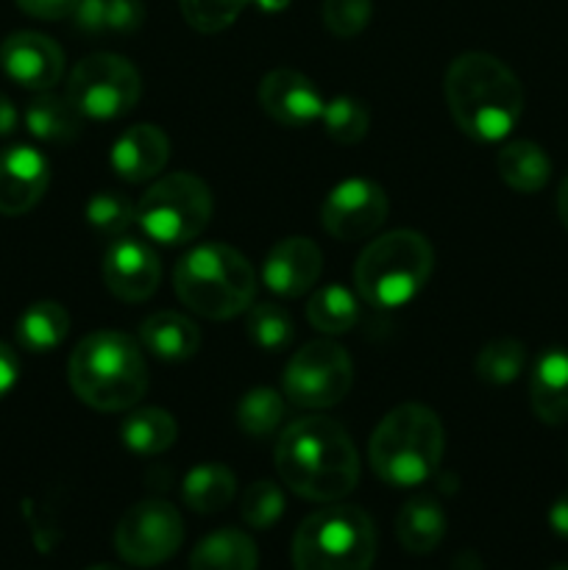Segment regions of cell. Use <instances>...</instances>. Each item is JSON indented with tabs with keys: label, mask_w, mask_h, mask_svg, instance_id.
<instances>
[{
	"label": "cell",
	"mask_w": 568,
	"mask_h": 570,
	"mask_svg": "<svg viewBox=\"0 0 568 570\" xmlns=\"http://www.w3.org/2000/svg\"><path fill=\"white\" fill-rule=\"evenodd\" d=\"M284 488L315 504L343 501L360 482V454L351 434L323 415L298 417L276 443Z\"/></svg>",
	"instance_id": "cell-1"
},
{
	"label": "cell",
	"mask_w": 568,
	"mask_h": 570,
	"mask_svg": "<svg viewBox=\"0 0 568 570\" xmlns=\"http://www.w3.org/2000/svg\"><path fill=\"white\" fill-rule=\"evenodd\" d=\"M445 100L462 134L477 142H501L521 120L523 87L505 61L473 50L445 70Z\"/></svg>",
	"instance_id": "cell-2"
},
{
	"label": "cell",
	"mask_w": 568,
	"mask_h": 570,
	"mask_svg": "<svg viewBox=\"0 0 568 570\" xmlns=\"http://www.w3.org/2000/svg\"><path fill=\"white\" fill-rule=\"evenodd\" d=\"M67 376L72 393L98 412H126L148 393L143 348L115 328L87 334L72 351Z\"/></svg>",
	"instance_id": "cell-3"
},
{
	"label": "cell",
	"mask_w": 568,
	"mask_h": 570,
	"mask_svg": "<svg viewBox=\"0 0 568 570\" xmlns=\"http://www.w3.org/2000/svg\"><path fill=\"white\" fill-rule=\"evenodd\" d=\"M443 421L423 404H401L390 410L373 429L368 462L384 484L418 488L443 462Z\"/></svg>",
	"instance_id": "cell-4"
},
{
	"label": "cell",
	"mask_w": 568,
	"mask_h": 570,
	"mask_svg": "<svg viewBox=\"0 0 568 570\" xmlns=\"http://www.w3.org/2000/svg\"><path fill=\"white\" fill-rule=\"evenodd\" d=\"M173 289L195 315L228 321L254 304L256 271L232 245L204 243L176 262Z\"/></svg>",
	"instance_id": "cell-5"
},
{
	"label": "cell",
	"mask_w": 568,
	"mask_h": 570,
	"mask_svg": "<svg viewBox=\"0 0 568 570\" xmlns=\"http://www.w3.org/2000/svg\"><path fill=\"white\" fill-rule=\"evenodd\" d=\"M434 250L423 234L399 228L365 245L354 265V287L376 309H399L427 287Z\"/></svg>",
	"instance_id": "cell-6"
},
{
	"label": "cell",
	"mask_w": 568,
	"mask_h": 570,
	"mask_svg": "<svg viewBox=\"0 0 568 570\" xmlns=\"http://www.w3.org/2000/svg\"><path fill=\"white\" fill-rule=\"evenodd\" d=\"M376 527L354 504H329L301 521L293 538L295 570H371Z\"/></svg>",
	"instance_id": "cell-7"
},
{
	"label": "cell",
	"mask_w": 568,
	"mask_h": 570,
	"mask_svg": "<svg viewBox=\"0 0 568 570\" xmlns=\"http://www.w3.org/2000/svg\"><path fill=\"white\" fill-rule=\"evenodd\" d=\"M212 193L193 173L156 178L137 204V226L159 245H187L212 220Z\"/></svg>",
	"instance_id": "cell-8"
},
{
	"label": "cell",
	"mask_w": 568,
	"mask_h": 570,
	"mask_svg": "<svg viewBox=\"0 0 568 570\" xmlns=\"http://www.w3.org/2000/svg\"><path fill=\"white\" fill-rule=\"evenodd\" d=\"M143 78L137 67L115 53H92L72 67L67 100L89 120H117L137 106Z\"/></svg>",
	"instance_id": "cell-9"
},
{
	"label": "cell",
	"mask_w": 568,
	"mask_h": 570,
	"mask_svg": "<svg viewBox=\"0 0 568 570\" xmlns=\"http://www.w3.org/2000/svg\"><path fill=\"white\" fill-rule=\"evenodd\" d=\"M354 362L343 345L315 340L290 356L284 367V399L301 410H329L351 393Z\"/></svg>",
	"instance_id": "cell-10"
},
{
	"label": "cell",
	"mask_w": 568,
	"mask_h": 570,
	"mask_svg": "<svg viewBox=\"0 0 568 570\" xmlns=\"http://www.w3.org/2000/svg\"><path fill=\"white\" fill-rule=\"evenodd\" d=\"M184 543V521L173 504L145 499L120 518L115 529L117 554L137 568H154L170 560Z\"/></svg>",
	"instance_id": "cell-11"
},
{
	"label": "cell",
	"mask_w": 568,
	"mask_h": 570,
	"mask_svg": "<svg viewBox=\"0 0 568 570\" xmlns=\"http://www.w3.org/2000/svg\"><path fill=\"white\" fill-rule=\"evenodd\" d=\"M388 195L371 178H345L321 206L323 232L340 243H356L376 234L388 220Z\"/></svg>",
	"instance_id": "cell-12"
},
{
	"label": "cell",
	"mask_w": 568,
	"mask_h": 570,
	"mask_svg": "<svg viewBox=\"0 0 568 570\" xmlns=\"http://www.w3.org/2000/svg\"><path fill=\"white\" fill-rule=\"evenodd\" d=\"M104 282L115 298L143 304L161 282V262L150 245L137 237H117L106 248Z\"/></svg>",
	"instance_id": "cell-13"
},
{
	"label": "cell",
	"mask_w": 568,
	"mask_h": 570,
	"mask_svg": "<svg viewBox=\"0 0 568 570\" xmlns=\"http://www.w3.org/2000/svg\"><path fill=\"white\" fill-rule=\"evenodd\" d=\"M0 70L20 87L48 92L61 81L65 53L45 33L17 31L0 42Z\"/></svg>",
	"instance_id": "cell-14"
},
{
	"label": "cell",
	"mask_w": 568,
	"mask_h": 570,
	"mask_svg": "<svg viewBox=\"0 0 568 570\" xmlns=\"http://www.w3.org/2000/svg\"><path fill=\"white\" fill-rule=\"evenodd\" d=\"M256 98H259L262 111L284 128L312 126L321 120L323 106H326L315 83L304 72L287 70V67L267 72L259 81Z\"/></svg>",
	"instance_id": "cell-15"
},
{
	"label": "cell",
	"mask_w": 568,
	"mask_h": 570,
	"mask_svg": "<svg viewBox=\"0 0 568 570\" xmlns=\"http://www.w3.org/2000/svg\"><path fill=\"white\" fill-rule=\"evenodd\" d=\"M50 184V165L39 150L11 145L0 150V215L20 217L42 200Z\"/></svg>",
	"instance_id": "cell-16"
},
{
	"label": "cell",
	"mask_w": 568,
	"mask_h": 570,
	"mask_svg": "<svg viewBox=\"0 0 568 570\" xmlns=\"http://www.w3.org/2000/svg\"><path fill=\"white\" fill-rule=\"evenodd\" d=\"M321 271V248L306 237H287L278 239L262 262V282L282 298H301L306 289L315 287Z\"/></svg>",
	"instance_id": "cell-17"
},
{
	"label": "cell",
	"mask_w": 568,
	"mask_h": 570,
	"mask_svg": "<svg viewBox=\"0 0 568 570\" xmlns=\"http://www.w3.org/2000/svg\"><path fill=\"white\" fill-rule=\"evenodd\" d=\"M170 159V139L159 126L126 128L111 145V170L128 184H143L159 176Z\"/></svg>",
	"instance_id": "cell-18"
},
{
	"label": "cell",
	"mask_w": 568,
	"mask_h": 570,
	"mask_svg": "<svg viewBox=\"0 0 568 570\" xmlns=\"http://www.w3.org/2000/svg\"><path fill=\"white\" fill-rule=\"evenodd\" d=\"M529 404L535 417L546 426L568 423V348H546L535 360Z\"/></svg>",
	"instance_id": "cell-19"
},
{
	"label": "cell",
	"mask_w": 568,
	"mask_h": 570,
	"mask_svg": "<svg viewBox=\"0 0 568 570\" xmlns=\"http://www.w3.org/2000/svg\"><path fill=\"white\" fill-rule=\"evenodd\" d=\"M139 340H143L145 351L165 362H184L198 354L200 348L198 326L189 317L170 309L154 312L139 328Z\"/></svg>",
	"instance_id": "cell-20"
},
{
	"label": "cell",
	"mask_w": 568,
	"mask_h": 570,
	"mask_svg": "<svg viewBox=\"0 0 568 570\" xmlns=\"http://www.w3.org/2000/svg\"><path fill=\"white\" fill-rule=\"evenodd\" d=\"M395 538L410 554H432L445 538V512L429 495H415L395 515Z\"/></svg>",
	"instance_id": "cell-21"
},
{
	"label": "cell",
	"mask_w": 568,
	"mask_h": 570,
	"mask_svg": "<svg viewBox=\"0 0 568 570\" xmlns=\"http://www.w3.org/2000/svg\"><path fill=\"white\" fill-rule=\"evenodd\" d=\"M496 170L501 181L510 189L523 195L540 193L551 178V159L538 142L529 139H512L496 156Z\"/></svg>",
	"instance_id": "cell-22"
},
{
	"label": "cell",
	"mask_w": 568,
	"mask_h": 570,
	"mask_svg": "<svg viewBox=\"0 0 568 570\" xmlns=\"http://www.w3.org/2000/svg\"><path fill=\"white\" fill-rule=\"evenodd\" d=\"M259 551L256 543L239 529L212 532L195 546L189 570H256Z\"/></svg>",
	"instance_id": "cell-23"
},
{
	"label": "cell",
	"mask_w": 568,
	"mask_h": 570,
	"mask_svg": "<svg viewBox=\"0 0 568 570\" xmlns=\"http://www.w3.org/2000/svg\"><path fill=\"white\" fill-rule=\"evenodd\" d=\"M17 343L31 354H50L59 348L70 332V315L56 301H37L17 321Z\"/></svg>",
	"instance_id": "cell-24"
},
{
	"label": "cell",
	"mask_w": 568,
	"mask_h": 570,
	"mask_svg": "<svg viewBox=\"0 0 568 570\" xmlns=\"http://www.w3.org/2000/svg\"><path fill=\"white\" fill-rule=\"evenodd\" d=\"M184 504L200 515H215V512L226 510L237 495V479L226 465L217 462H206V465L193 468L184 476L182 484Z\"/></svg>",
	"instance_id": "cell-25"
},
{
	"label": "cell",
	"mask_w": 568,
	"mask_h": 570,
	"mask_svg": "<svg viewBox=\"0 0 568 570\" xmlns=\"http://www.w3.org/2000/svg\"><path fill=\"white\" fill-rule=\"evenodd\" d=\"M178 438L176 417L159 406H145V410L128 412L120 426V440L134 454L156 456L170 449Z\"/></svg>",
	"instance_id": "cell-26"
},
{
	"label": "cell",
	"mask_w": 568,
	"mask_h": 570,
	"mask_svg": "<svg viewBox=\"0 0 568 570\" xmlns=\"http://www.w3.org/2000/svg\"><path fill=\"white\" fill-rule=\"evenodd\" d=\"M26 126L42 142H70V139H76L78 128H81V115L67 100V95L59 98L48 89V92H39L28 104Z\"/></svg>",
	"instance_id": "cell-27"
},
{
	"label": "cell",
	"mask_w": 568,
	"mask_h": 570,
	"mask_svg": "<svg viewBox=\"0 0 568 570\" xmlns=\"http://www.w3.org/2000/svg\"><path fill=\"white\" fill-rule=\"evenodd\" d=\"M306 321L321 334H345L360 321V306L343 284H326L312 293L306 304Z\"/></svg>",
	"instance_id": "cell-28"
},
{
	"label": "cell",
	"mask_w": 568,
	"mask_h": 570,
	"mask_svg": "<svg viewBox=\"0 0 568 570\" xmlns=\"http://www.w3.org/2000/svg\"><path fill=\"white\" fill-rule=\"evenodd\" d=\"M321 122L329 139H334L337 145H356L360 139H365L368 128H371V111L360 98L334 95L323 106Z\"/></svg>",
	"instance_id": "cell-29"
},
{
	"label": "cell",
	"mask_w": 568,
	"mask_h": 570,
	"mask_svg": "<svg viewBox=\"0 0 568 570\" xmlns=\"http://www.w3.org/2000/svg\"><path fill=\"white\" fill-rule=\"evenodd\" d=\"M245 332H248L251 343L262 351H282L293 343V317L287 309L278 304H251L248 317H245Z\"/></svg>",
	"instance_id": "cell-30"
},
{
	"label": "cell",
	"mask_w": 568,
	"mask_h": 570,
	"mask_svg": "<svg viewBox=\"0 0 568 570\" xmlns=\"http://www.w3.org/2000/svg\"><path fill=\"white\" fill-rule=\"evenodd\" d=\"M284 421V399L271 387H254L239 399L237 426L248 438H267Z\"/></svg>",
	"instance_id": "cell-31"
},
{
	"label": "cell",
	"mask_w": 568,
	"mask_h": 570,
	"mask_svg": "<svg viewBox=\"0 0 568 570\" xmlns=\"http://www.w3.org/2000/svg\"><path fill=\"white\" fill-rule=\"evenodd\" d=\"M527 367V348L512 337L493 340L477 356V376L488 384H510Z\"/></svg>",
	"instance_id": "cell-32"
},
{
	"label": "cell",
	"mask_w": 568,
	"mask_h": 570,
	"mask_svg": "<svg viewBox=\"0 0 568 570\" xmlns=\"http://www.w3.org/2000/svg\"><path fill=\"white\" fill-rule=\"evenodd\" d=\"M87 220L104 237H123L137 223V206L120 193H95L87 200Z\"/></svg>",
	"instance_id": "cell-33"
},
{
	"label": "cell",
	"mask_w": 568,
	"mask_h": 570,
	"mask_svg": "<svg viewBox=\"0 0 568 570\" xmlns=\"http://www.w3.org/2000/svg\"><path fill=\"white\" fill-rule=\"evenodd\" d=\"M239 515L251 529H271L284 515V493L276 482H254L239 499Z\"/></svg>",
	"instance_id": "cell-34"
},
{
	"label": "cell",
	"mask_w": 568,
	"mask_h": 570,
	"mask_svg": "<svg viewBox=\"0 0 568 570\" xmlns=\"http://www.w3.org/2000/svg\"><path fill=\"white\" fill-rule=\"evenodd\" d=\"M248 0H178L184 20L200 33H221L234 26Z\"/></svg>",
	"instance_id": "cell-35"
},
{
	"label": "cell",
	"mask_w": 568,
	"mask_h": 570,
	"mask_svg": "<svg viewBox=\"0 0 568 570\" xmlns=\"http://www.w3.org/2000/svg\"><path fill=\"white\" fill-rule=\"evenodd\" d=\"M373 17V0H323V26L340 39L365 31Z\"/></svg>",
	"instance_id": "cell-36"
},
{
	"label": "cell",
	"mask_w": 568,
	"mask_h": 570,
	"mask_svg": "<svg viewBox=\"0 0 568 570\" xmlns=\"http://www.w3.org/2000/svg\"><path fill=\"white\" fill-rule=\"evenodd\" d=\"M145 20L139 0H106V26L109 33H134Z\"/></svg>",
	"instance_id": "cell-37"
},
{
	"label": "cell",
	"mask_w": 568,
	"mask_h": 570,
	"mask_svg": "<svg viewBox=\"0 0 568 570\" xmlns=\"http://www.w3.org/2000/svg\"><path fill=\"white\" fill-rule=\"evenodd\" d=\"M72 22L81 33L89 37H100L109 31L106 26V0H78L76 11H72Z\"/></svg>",
	"instance_id": "cell-38"
},
{
	"label": "cell",
	"mask_w": 568,
	"mask_h": 570,
	"mask_svg": "<svg viewBox=\"0 0 568 570\" xmlns=\"http://www.w3.org/2000/svg\"><path fill=\"white\" fill-rule=\"evenodd\" d=\"M14 3L37 20H65V17H72L78 0H14Z\"/></svg>",
	"instance_id": "cell-39"
},
{
	"label": "cell",
	"mask_w": 568,
	"mask_h": 570,
	"mask_svg": "<svg viewBox=\"0 0 568 570\" xmlns=\"http://www.w3.org/2000/svg\"><path fill=\"white\" fill-rule=\"evenodd\" d=\"M17 379H20V360L9 345L0 343V399L14 390Z\"/></svg>",
	"instance_id": "cell-40"
},
{
	"label": "cell",
	"mask_w": 568,
	"mask_h": 570,
	"mask_svg": "<svg viewBox=\"0 0 568 570\" xmlns=\"http://www.w3.org/2000/svg\"><path fill=\"white\" fill-rule=\"evenodd\" d=\"M549 527L555 529V534H560V538L568 540V490L555 501V504H551Z\"/></svg>",
	"instance_id": "cell-41"
},
{
	"label": "cell",
	"mask_w": 568,
	"mask_h": 570,
	"mask_svg": "<svg viewBox=\"0 0 568 570\" xmlns=\"http://www.w3.org/2000/svg\"><path fill=\"white\" fill-rule=\"evenodd\" d=\"M17 128V109L3 92H0V137L11 134Z\"/></svg>",
	"instance_id": "cell-42"
},
{
	"label": "cell",
	"mask_w": 568,
	"mask_h": 570,
	"mask_svg": "<svg viewBox=\"0 0 568 570\" xmlns=\"http://www.w3.org/2000/svg\"><path fill=\"white\" fill-rule=\"evenodd\" d=\"M557 215H560L562 226L568 228V176L562 178L560 189H557Z\"/></svg>",
	"instance_id": "cell-43"
},
{
	"label": "cell",
	"mask_w": 568,
	"mask_h": 570,
	"mask_svg": "<svg viewBox=\"0 0 568 570\" xmlns=\"http://www.w3.org/2000/svg\"><path fill=\"white\" fill-rule=\"evenodd\" d=\"M256 3H259V9L265 11H282L290 0H256Z\"/></svg>",
	"instance_id": "cell-44"
},
{
	"label": "cell",
	"mask_w": 568,
	"mask_h": 570,
	"mask_svg": "<svg viewBox=\"0 0 568 570\" xmlns=\"http://www.w3.org/2000/svg\"><path fill=\"white\" fill-rule=\"evenodd\" d=\"M87 570H123V568H115V566H92V568H87Z\"/></svg>",
	"instance_id": "cell-45"
},
{
	"label": "cell",
	"mask_w": 568,
	"mask_h": 570,
	"mask_svg": "<svg viewBox=\"0 0 568 570\" xmlns=\"http://www.w3.org/2000/svg\"><path fill=\"white\" fill-rule=\"evenodd\" d=\"M551 570H568V566H555Z\"/></svg>",
	"instance_id": "cell-46"
}]
</instances>
